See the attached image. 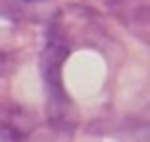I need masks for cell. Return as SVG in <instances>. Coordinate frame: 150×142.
Segmentation results:
<instances>
[{
  "label": "cell",
  "mask_w": 150,
  "mask_h": 142,
  "mask_svg": "<svg viewBox=\"0 0 150 142\" xmlns=\"http://www.w3.org/2000/svg\"><path fill=\"white\" fill-rule=\"evenodd\" d=\"M69 56V40H66L64 29L60 27L57 20H53L49 29L47 47L40 58V69H42V80L47 87V111H49V122L57 129H69L75 127V107L71 102L69 93L64 91L62 82V65Z\"/></svg>",
  "instance_id": "obj_1"
},
{
  "label": "cell",
  "mask_w": 150,
  "mask_h": 142,
  "mask_svg": "<svg viewBox=\"0 0 150 142\" xmlns=\"http://www.w3.org/2000/svg\"><path fill=\"white\" fill-rule=\"evenodd\" d=\"M38 122L18 104L0 107V142H33Z\"/></svg>",
  "instance_id": "obj_2"
},
{
  "label": "cell",
  "mask_w": 150,
  "mask_h": 142,
  "mask_svg": "<svg viewBox=\"0 0 150 142\" xmlns=\"http://www.w3.org/2000/svg\"><path fill=\"white\" fill-rule=\"evenodd\" d=\"M112 11L117 14L119 22L135 33V38L150 47V0H115Z\"/></svg>",
  "instance_id": "obj_3"
},
{
  "label": "cell",
  "mask_w": 150,
  "mask_h": 142,
  "mask_svg": "<svg viewBox=\"0 0 150 142\" xmlns=\"http://www.w3.org/2000/svg\"><path fill=\"white\" fill-rule=\"evenodd\" d=\"M47 0H2V5H0V11L9 18H27L24 14V7H31V5H42Z\"/></svg>",
  "instance_id": "obj_4"
},
{
  "label": "cell",
  "mask_w": 150,
  "mask_h": 142,
  "mask_svg": "<svg viewBox=\"0 0 150 142\" xmlns=\"http://www.w3.org/2000/svg\"><path fill=\"white\" fill-rule=\"evenodd\" d=\"M13 69V58L7 51H0V76H9Z\"/></svg>",
  "instance_id": "obj_5"
}]
</instances>
